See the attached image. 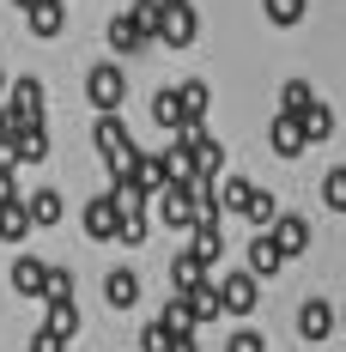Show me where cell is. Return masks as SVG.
Returning <instances> with one entry per match:
<instances>
[{"label":"cell","instance_id":"6da1fadb","mask_svg":"<svg viewBox=\"0 0 346 352\" xmlns=\"http://www.w3.org/2000/svg\"><path fill=\"white\" fill-rule=\"evenodd\" d=\"M91 146L104 152V164H109V182H128V176H134V158H140V146H134V134H128V122H122V109H98Z\"/></svg>","mask_w":346,"mask_h":352},{"label":"cell","instance_id":"7a4b0ae2","mask_svg":"<svg viewBox=\"0 0 346 352\" xmlns=\"http://www.w3.org/2000/svg\"><path fill=\"white\" fill-rule=\"evenodd\" d=\"M85 98H91V109H122L128 104V73H122V61H98V67L85 73Z\"/></svg>","mask_w":346,"mask_h":352},{"label":"cell","instance_id":"3957f363","mask_svg":"<svg viewBox=\"0 0 346 352\" xmlns=\"http://www.w3.org/2000/svg\"><path fill=\"white\" fill-rule=\"evenodd\" d=\"M152 201H158V219H164L171 231H195V219H201V201H195V188H188V182H171V188H158Z\"/></svg>","mask_w":346,"mask_h":352},{"label":"cell","instance_id":"277c9868","mask_svg":"<svg viewBox=\"0 0 346 352\" xmlns=\"http://www.w3.org/2000/svg\"><path fill=\"white\" fill-rule=\"evenodd\" d=\"M79 225H85V237H91V243H116V231H122V207H116V195H98V201H85Z\"/></svg>","mask_w":346,"mask_h":352},{"label":"cell","instance_id":"5b68a950","mask_svg":"<svg viewBox=\"0 0 346 352\" xmlns=\"http://www.w3.org/2000/svg\"><path fill=\"white\" fill-rule=\"evenodd\" d=\"M201 36V19H195V6L188 0H164V25H158V43H171V49H188Z\"/></svg>","mask_w":346,"mask_h":352},{"label":"cell","instance_id":"8992f818","mask_svg":"<svg viewBox=\"0 0 346 352\" xmlns=\"http://www.w3.org/2000/svg\"><path fill=\"white\" fill-rule=\"evenodd\" d=\"M268 146H274L279 158H304V146H310V134H304V116H292V109H274Z\"/></svg>","mask_w":346,"mask_h":352},{"label":"cell","instance_id":"52a82bcc","mask_svg":"<svg viewBox=\"0 0 346 352\" xmlns=\"http://www.w3.org/2000/svg\"><path fill=\"white\" fill-rule=\"evenodd\" d=\"M219 280V298H225V316H249L255 298H261V280L255 274H213Z\"/></svg>","mask_w":346,"mask_h":352},{"label":"cell","instance_id":"ba28073f","mask_svg":"<svg viewBox=\"0 0 346 352\" xmlns=\"http://www.w3.org/2000/svg\"><path fill=\"white\" fill-rule=\"evenodd\" d=\"M285 261H292V255L279 249V237H274V231H255V237H249V274H255V280H268V274H279Z\"/></svg>","mask_w":346,"mask_h":352},{"label":"cell","instance_id":"9c48e42d","mask_svg":"<svg viewBox=\"0 0 346 352\" xmlns=\"http://www.w3.org/2000/svg\"><path fill=\"white\" fill-rule=\"evenodd\" d=\"M188 249H195V255L213 267V261L225 255V219H219V212H213V219H195V231H188Z\"/></svg>","mask_w":346,"mask_h":352},{"label":"cell","instance_id":"30bf717a","mask_svg":"<svg viewBox=\"0 0 346 352\" xmlns=\"http://www.w3.org/2000/svg\"><path fill=\"white\" fill-rule=\"evenodd\" d=\"M334 328H340V310L322 304V298H310V304L298 310V334H304V340H328Z\"/></svg>","mask_w":346,"mask_h":352},{"label":"cell","instance_id":"8fae6325","mask_svg":"<svg viewBox=\"0 0 346 352\" xmlns=\"http://www.w3.org/2000/svg\"><path fill=\"white\" fill-rule=\"evenodd\" d=\"M134 188H146V195H158V188H171V164H164V152H140L134 158V176H128Z\"/></svg>","mask_w":346,"mask_h":352},{"label":"cell","instance_id":"7c38bea8","mask_svg":"<svg viewBox=\"0 0 346 352\" xmlns=\"http://www.w3.org/2000/svg\"><path fill=\"white\" fill-rule=\"evenodd\" d=\"M274 237H279L285 255H304V249H310V219H304V212H279V219H274Z\"/></svg>","mask_w":346,"mask_h":352},{"label":"cell","instance_id":"4fadbf2b","mask_svg":"<svg viewBox=\"0 0 346 352\" xmlns=\"http://www.w3.org/2000/svg\"><path fill=\"white\" fill-rule=\"evenodd\" d=\"M146 43H152V36L134 25V12H116V19H109V49H116V55H140Z\"/></svg>","mask_w":346,"mask_h":352},{"label":"cell","instance_id":"5bb4252c","mask_svg":"<svg viewBox=\"0 0 346 352\" xmlns=\"http://www.w3.org/2000/svg\"><path fill=\"white\" fill-rule=\"evenodd\" d=\"M201 280H213L207 261H201L195 249H176V261H171V292H195Z\"/></svg>","mask_w":346,"mask_h":352},{"label":"cell","instance_id":"9a60e30c","mask_svg":"<svg viewBox=\"0 0 346 352\" xmlns=\"http://www.w3.org/2000/svg\"><path fill=\"white\" fill-rule=\"evenodd\" d=\"M43 280H49V261H36V255H19L12 261V292L19 298H43Z\"/></svg>","mask_w":346,"mask_h":352},{"label":"cell","instance_id":"2e32d148","mask_svg":"<svg viewBox=\"0 0 346 352\" xmlns=\"http://www.w3.org/2000/svg\"><path fill=\"white\" fill-rule=\"evenodd\" d=\"M25 19H31V36H61L67 31V6L61 0H36Z\"/></svg>","mask_w":346,"mask_h":352},{"label":"cell","instance_id":"e0dca14e","mask_svg":"<svg viewBox=\"0 0 346 352\" xmlns=\"http://www.w3.org/2000/svg\"><path fill=\"white\" fill-rule=\"evenodd\" d=\"M104 298H109V310H134V304H140V280L128 274V267H109Z\"/></svg>","mask_w":346,"mask_h":352},{"label":"cell","instance_id":"ac0fdd59","mask_svg":"<svg viewBox=\"0 0 346 352\" xmlns=\"http://www.w3.org/2000/svg\"><path fill=\"white\" fill-rule=\"evenodd\" d=\"M182 298H188L195 322H219V316H225V298H219V280H201L195 292H182Z\"/></svg>","mask_w":346,"mask_h":352},{"label":"cell","instance_id":"d6986e66","mask_svg":"<svg viewBox=\"0 0 346 352\" xmlns=\"http://www.w3.org/2000/svg\"><path fill=\"white\" fill-rule=\"evenodd\" d=\"M31 231H36V219H31L25 201H6V207H0V237H6V243H25Z\"/></svg>","mask_w":346,"mask_h":352},{"label":"cell","instance_id":"ffe728a7","mask_svg":"<svg viewBox=\"0 0 346 352\" xmlns=\"http://www.w3.org/2000/svg\"><path fill=\"white\" fill-rule=\"evenodd\" d=\"M176 98H182V122H207V104H213L207 79H182V85H176Z\"/></svg>","mask_w":346,"mask_h":352},{"label":"cell","instance_id":"44dd1931","mask_svg":"<svg viewBox=\"0 0 346 352\" xmlns=\"http://www.w3.org/2000/svg\"><path fill=\"white\" fill-rule=\"evenodd\" d=\"M25 207H31L36 231H43V225H61V212H67V201H61L55 188H36V195H25Z\"/></svg>","mask_w":346,"mask_h":352},{"label":"cell","instance_id":"7402d4cb","mask_svg":"<svg viewBox=\"0 0 346 352\" xmlns=\"http://www.w3.org/2000/svg\"><path fill=\"white\" fill-rule=\"evenodd\" d=\"M12 140H19V164H43V158H49V128H43V122L19 128Z\"/></svg>","mask_w":346,"mask_h":352},{"label":"cell","instance_id":"603a6c76","mask_svg":"<svg viewBox=\"0 0 346 352\" xmlns=\"http://www.w3.org/2000/svg\"><path fill=\"white\" fill-rule=\"evenodd\" d=\"M164 164H171V182H195V176H201L195 146H188V140H171V146H164Z\"/></svg>","mask_w":346,"mask_h":352},{"label":"cell","instance_id":"cb8c5ba5","mask_svg":"<svg viewBox=\"0 0 346 352\" xmlns=\"http://www.w3.org/2000/svg\"><path fill=\"white\" fill-rule=\"evenodd\" d=\"M43 328H55L61 340H73V334H79V304H73V298H55V304H49V322H43Z\"/></svg>","mask_w":346,"mask_h":352},{"label":"cell","instance_id":"d4e9b609","mask_svg":"<svg viewBox=\"0 0 346 352\" xmlns=\"http://www.w3.org/2000/svg\"><path fill=\"white\" fill-rule=\"evenodd\" d=\"M152 122H158V128H182V98H176V85H164V91H158V98H152Z\"/></svg>","mask_w":346,"mask_h":352},{"label":"cell","instance_id":"484cf974","mask_svg":"<svg viewBox=\"0 0 346 352\" xmlns=\"http://www.w3.org/2000/svg\"><path fill=\"white\" fill-rule=\"evenodd\" d=\"M213 188H219V207H225V212H243V207H249V195H255L243 176H219Z\"/></svg>","mask_w":346,"mask_h":352},{"label":"cell","instance_id":"4316f807","mask_svg":"<svg viewBox=\"0 0 346 352\" xmlns=\"http://www.w3.org/2000/svg\"><path fill=\"white\" fill-rule=\"evenodd\" d=\"M195 164H201V176H225V146L213 140V134H201L195 140Z\"/></svg>","mask_w":346,"mask_h":352},{"label":"cell","instance_id":"83f0119b","mask_svg":"<svg viewBox=\"0 0 346 352\" xmlns=\"http://www.w3.org/2000/svg\"><path fill=\"white\" fill-rule=\"evenodd\" d=\"M176 340H182V334H176L171 322L158 316V322H146V334H140V352H171Z\"/></svg>","mask_w":346,"mask_h":352},{"label":"cell","instance_id":"f1b7e54d","mask_svg":"<svg viewBox=\"0 0 346 352\" xmlns=\"http://www.w3.org/2000/svg\"><path fill=\"white\" fill-rule=\"evenodd\" d=\"M304 134H310V146L316 140H334V109H328V104H310V109H304Z\"/></svg>","mask_w":346,"mask_h":352},{"label":"cell","instance_id":"f546056e","mask_svg":"<svg viewBox=\"0 0 346 352\" xmlns=\"http://www.w3.org/2000/svg\"><path fill=\"white\" fill-rule=\"evenodd\" d=\"M158 316L171 322L176 334H195V328H201V322H195V310H188V298H182V292H171V304H164V310H158Z\"/></svg>","mask_w":346,"mask_h":352},{"label":"cell","instance_id":"4dcf8cb0","mask_svg":"<svg viewBox=\"0 0 346 352\" xmlns=\"http://www.w3.org/2000/svg\"><path fill=\"white\" fill-rule=\"evenodd\" d=\"M261 12H268V25H279V31H292V25L304 19V0H261Z\"/></svg>","mask_w":346,"mask_h":352},{"label":"cell","instance_id":"1f68e13d","mask_svg":"<svg viewBox=\"0 0 346 352\" xmlns=\"http://www.w3.org/2000/svg\"><path fill=\"white\" fill-rule=\"evenodd\" d=\"M322 207H328V212H346V164H334V170L322 176Z\"/></svg>","mask_w":346,"mask_h":352},{"label":"cell","instance_id":"d6a6232c","mask_svg":"<svg viewBox=\"0 0 346 352\" xmlns=\"http://www.w3.org/2000/svg\"><path fill=\"white\" fill-rule=\"evenodd\" d=\"M128 12H134V25H140V31L158 43V25H164V0H134Z\"/></svg>","mask_w":346,"mask_h":352},{"label":"cell","instance_id":"836d02e7","mask_svg":"<svg viewBox=\"0 0 346 352\" xmlns=\"http://www.w3.org/2000/svg\"><path fill=\"white\" fill-rule=\"evenodd\" d=\"M310 104H316L310 79H285V91H279V109H292V116H304Z\"/></svg>","mask_w":346,"mask_h":352},{"label":"cell","instance_id":"e575fe53","mask_svg":"<svg viewBox=\"0 0 346 352\" xmlns=\"http://www.w3.org/2000/svg\"><path fill=\"white\" fill-rule=\"evenodd\" d=\"M243 219H249V225H261V231H274V219H279L274 195H261V188H255V195H249V207H243Z\"/></svg>","mask_w":346,"mask_h":352},{"label":"cell","instance_id":"d590c367","mask_svg":"<svg viewBox=\"0 0 346 352\" xmlns=\"http://www.w3.org/2000/svg\"><path fill=\"white\" fill-rule=\"evenodd\" d=\"M79 285H73L67 267H49V280H43V304H55V298H73Z\"/></svg>","mask_w":346,"mask_h":352},{"label":"cell","instance_id":"8d00e7d4","mask_svg":"<svg viewBox=\"0 0 346 352\" xmlns=\"http://www.w3.org/2000/svg\"><path fill=\"white\" fill-rule=\"evenodd\" d=\"M146 231H152V225H146V212H122V231H116V243H146Z\"/></svg>","mask_w":346,"mask_h":352},{"label":"cell","instance_id":"74e56055","mask_svg":"<svg viewBox=\"0 0 346 352\" xmlns=\"http://www.w3.org/2000/svg\"><path fill=\"white\" fill-rule=\"evenodd\" d=\"M225 352H268V340H261L255 328H237V334L225 340Z\"/></svg>","mask_w":346,"mask_h":352},{"label":"cell","instance_id":"f35d334b","mask_svg":"<svg viewBox=\"0 0 346 352\" xmlns=\"http://www.w3.org/2000/svg\"><path fill=\"white\" fill-rule=\"evenodd\" d=\"M31 352H67V340H61L55 328H36V334H31Z\"/></svg>","mask_w":346,"mask_h":352},{"label":"cell","instance_id":"ab89813d","mask_svg":"<svg viewBox=\"0 0 346 352\" xmlns=\"http://www.w3.org/2000/svg\"><path fill=\"white\" fill-rule=\"evenodd\" d=\"M6 201H25V195H19V170L0 164V207H6Z\"/></svg>","mask_w":346,"mask_h":352},{"label":"cell","instance_id":"60d3db41","mask_svg":"<svg viewBox=\"0 0 346 352\" xmlns=\"http://www.w3.org/2000/svg\"><path fill=\"white\" fill-rule=\"evenodd\" d=\"M171 352H201V346H195V334H182V340H176Z\"/></svg>","mask_w":346,"mask_h":352},{"label":"cell","instance_id":"b9f144b4","mask_svg":"<svg viewBox=\"0 0 346 352\" xmlns=\"http://www.w3.org/2000/svg\"><path fill=\"white\" fill-rule=\"evenodd\" d=\"M12 6H19V12H31V6H36V0H12Z\"/></svg>","mask_w":346,"mask_h":352},{"label":"cell","instance_id":"7bdbcfd3","mask_svg":"<svg viewBox=\"0 0 346 352\" xmlns=\"http://www.w3.org/2000/svg\"><path fill=\"white\" fill-rule=\"evenodd\" d=\"M6 85H12V79H6V67H0V98H6Z\"/></svg>","mask_w":346,"mask_h":352},{"label":"cell","instance_id":"ee69618b","mask_svg":"<svg viewBox=\"0 0 346 352\" xmlns=\"http://www.w3.org/2000/svg\"><path fill=\"white\" fill-rule=\"evenodd\" d=\"M340 328H346V310H340Z\"/></svg>","mask_w":346,"mask_h":352}]
</instances>
